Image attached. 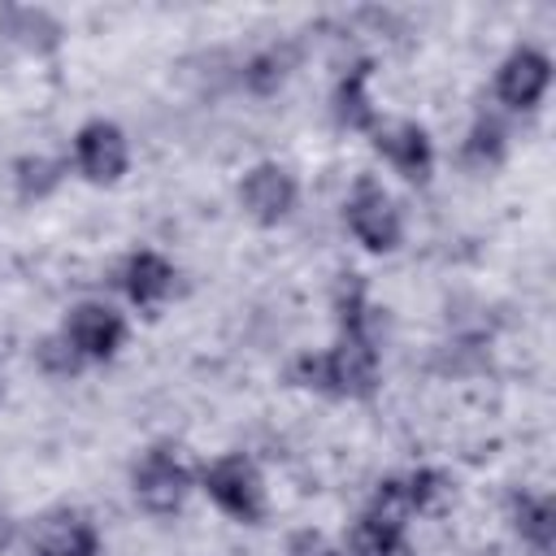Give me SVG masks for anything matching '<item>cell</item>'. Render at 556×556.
Masks as SVG:
<instances>
[{"label":"cell","mask_w":556,"mask_h":556,"mask_svg":"<svg viewBox=\"0 0 556 556\" xmlns=\"http://www.w3.org/2000/svg\"><path fill=\"white\" fill-rule=\"evenodd\" d=\"M287 382L326 400L369 404L382 391V348L374 334L339 330L321 352H295L287 365Z\"/></svg>","instance_id":"1"},{"label":"cell","mask_w":556,"mask_h":556,"mask_svg":"<svg viewBox=\"0 0 556 556\" xmlns=\"http://www.w3.org/2000/svg\"><path fill=\"white\" fill-rule=\"evenodd\" d=\"M195 486L208 495L217 513H226L239 526H261L269 517V486L261 465L248 452H222L208 465H200Z\"/></svg>","instance_id":"2"},{"label":"cell","mask_w":556,"mask_h":556,"mask_svg":"<svg viewBox=\"0 0 556 556\" xmlns=\"http://www.w3.org/2000/svg\"><path fill=\"white\" fill-rule=\"evenodd\" d=\"M343 226L374 256H387V252H395L404 243V213H400L395 195L374 174H356L352 178V187L343 195Z\"/></svg>","instance_id":"3"},{"label":"cell","mask_w":556,"mask_h":556,"mask_svg":"<svg viewBox=\"0 0 556 556\" xmlns=\"http://www.w3.org/2000/svg\"><path fill=\"white\" fill-rule=\"evenodd\" d=\"M195 491V469L169 443H152L130 465V495L148 517H174Z\"/></svg>","instance_id":"4"},{"label":"cell","mask_w":556,"mask_h":556,"mask_svg":"<svg viewBox=\"0 0 556 556\" xmlns=\"http://www.w3.org/2000/svg\"><path fill=\"white\" fill-rule=\"evenodd\" d=\"M70 165L91 187H117L130 174V139L113 117H87L70 139Z\"/></svg>","instance_id":"5"},{"label":"cell","mask_w":556,"mask_h":556,"mask_svg":"<svg viewBox=\"0 0 556 556\" xmlns=\"http://www.w3.org/2000/svg\"><path fill=\"white\" fill-rule=\"evenodd\" d=\"M56 330L70 339V348L83 356V365H109L130 339L126 313L109 300H78Z\"/></svg>","instance_id":"6"},{"label":"cell","mask_w":556,"mask_h":556,"mask_svg":"<svg viewBox=\"0 0 556 556\" xmlns=\"http://www.w3.org/2000/svg\"><path fill=\"white\" fill-rule=\"evenodd\" d=\"M30 556H104V539L100 526L74 508V504H52L43 513H35L22 530Z\"/></svg>","instance_id":"7"},{"label":"cell","mask_w":556,"mask_h":556,"mask_svg":"<svg viewBox=\"0 0 556 556\" xmlns=\"http://www.w3.org/2000/svg\"><path fill=\"white\" fill-rule=\"evenodd\" d=\"M235 200H239L248 222L282 226L295 213V204H300V178L282 161H256V165L243 169V178L235 187Z\"/></svg>","instance_id":"8"},{"label":"cell","mask_w":556,"mask_h":556,"mask_svg":"<svg viewBox=\"0 0 556 556\" xmlns=\"http://www.w3.org/2000/svg\"><path fill=\"white\" fill-rule=\"evenodd\" d=\"M552 87V56L534 43H517L500 65H495V78H491V91L500 100V109L508 113H530L543 104Z\"/></svg>","instance_id":"9"},{"label":"cell","mask_w":556,"mask_h":556,"mask_svg":"<svg viewBox=\"0 0 556 556\" xmlns=\"http://www.w3.org/2000/svg\"><path fill=\"white\" fill-rule=\"evenodd\" d=\"M369 143L404 182H417V187L430 182L439 156H434V139H430V130L421 122H413V117H391L387 122L382 117L378 130L369 135Z\"/></svg>","instance_id":"10"},{"label":"cell","mask_w":556,"mask_h":556,"mask_svg":"<svg viewBox=\"0 0 556 556\" xmlns=\"http://www.w3.org/2000/svg\"><path fill=\"white\" fill-rule=\"evenodd\" d=\"M117 287L130 308H139L143 317H156L178 291V265L156 248H135L117 269Z\"/></svg>","instance_id":"11"},{"label":"cell","mask_w":556,"mask_h":556,"mask_svg":"<svg viewBox=\"0 0 556 556\" xmlns=\"http://www.w3.org/2000/svg\"><path fill=\"white\" fill-rule=\"evenodd\" d=\"M369 78H374V61L361 56L352 61L339 78H334V91H330V117L339 130H352V135H374L382 113L374 104V91H369Z\"/></svg>","instance_id":"12"},{"label":"cell","mask_w":556,"mask_h":556,"mask_svg":"<svg viewBox=\"0 0 556 556\" xmlns=\"http://www.w3.org/2000/svg\"><path fill=\"white\" fill-rule=\"evenodd\" d=\"M0 39L26 56H56L65 43V22L43 4H0Z\"/></svg>","instance_id":"13"},{"label":"cell","mask_w":556,"mask_h":556,"mask_svg":"<svg viewBox=\"0 0 556 556\" xmlns=\"http://www.w3.org/2000/svg\"><path fill=\"white\" fill-rule=\"evenodd\" d=\"M504 517L513 526V534L521 539V547H530V556H552L556 547V500L547 491H513L504 504Z\"/></svg>","instance_id":"14"},{"label":"cell","mask_w":556,"mask_h":556,"mask_svg":"<svg viewBox=\"0 0 556 556\" xmlns=\"http://www.w3.org/2000/svg\"><path fill=\"white\" fill-rule=\"evenodd\" d=\"M295 70H300V43L278 39V43L256 48V52L239 65V83H243V91H248V96L269 100V96H278V91L291 83V74H295Z\"/></svg>","instance_id":"15"},{"label":"cell","mask_w":556,"mask_h":556,"mask_svg":"<svg viewBox=\"0 0 556 556\" xmlns=\"http://www.w3.org/2000/svg\"><path fill=\"white\" fill-rule=\"evenodd\" d=\"M343 552L348 556H413V539H408V526L382 521V517H374V513L361 508L348 521Z\"/></svg>","instance_id":"16"},{"label":"cell","mask_w":556,"mask_h":556,"mask_svg":"<svg viewBox=\"0 0 556 556\" xmlns=\"http://www.w3.org/2000/svg\"><path fill=\"white\" fill-rule=\"evenodd\" d=\"M70 174V161L61 156H48V152H22L13 165H9V178H13V191L22 204H43L61 191Z\"/></svg>","instance_id":"17"},{"label":"cell","mask_w":556,"mask_h":556,"mask_svg":"<svg viewBox=\"0 0 556 556\" xmlns=\"http://www.w3.org/2000/svg\"><path fill=\"white\" fill-rule=\"evenodd\" d=\"M508 156V126L500 117H473V126L465 130L460 139V165L465 169H478V174H491L500 169Z\"/></svg>","instance_id":"18"},{"label":"cell","mask_w":556,"mask_h":556,"mask_svg":"<svg viewBox=\"0 0 556 556\" xmlns=\"http://www.w3.org/2000/svg\"><path fill=\"white\" fill-rule=\"evenodd\" d=\"M330 308H334V326L339 330H361V334H374V304H369V291H365V278L361 274H339L334 282V295H330Z\"/></svg>","instance_id":"19"},{"label":"cell","mask_w":556,"mask_h":556,"mask_svg":"<svg viewBox=\"0 0 556 556\" xmlns=\"http://www.w3.org/2000/svg\"><path fill=\"white\" fill-rule=\"evenodd\" d=\"M30 361H35V369H39L43 378H56V382H70V378H78V374L87 369L83 356L70 348V339H65L61 330L39 334L35 348H30Z\"/></svg>","instance_id":"20"},{"label":"cell","mask_w":556,"mask_h":556,"mask_svg":"<svg viewBox=\"0 0 556 556\" xmlns=\"http://www.w3.org/2000/svg\"><path fill=\"white\" fill-rule=\"evenodd\" d=\"M404 491H408L413 517H426V513H439V504L452 495V478L434 465H417L404 473Z\"/></svg>","instance_id":"21"},{"label":"cell","mask_w":556,"mask_h":556,"mask_svg":"<svg viewBox=\"0 0 556 556\" xmlns=\"http://www.w3.org/2000/svg\"><path fill=\"white\" fill-rule=\"evenodd\" d=\"M365 513L382 517V521H400L408 526L413 521V508H408V491H404V473H387L374 482L369 500H365Z\"/></svg>","instance_id":"22"},{"label":"cell","mask_w":556,"mask_h":556,"mask_svg":"<svg viewBox=\"0 0 556 556\" xmlns=\"http://www.w3.org/2000/svg\"><path fill=\"white\" fill-rule=\"evenodd\" d=\"M22 530H26V521H17V517L0 504V552H9V547L22 539Z\"/></svg>","instance_id":"23"},{"label":"cell","mask_w":556,"mask_h":556,"mask_svg":"<svg viewBox=\"0 0 556 556\" xmlns=\"http://www.w3.org/2000/svg\"><path fill=\"white\" fill-rule=\"evenodd\" d=\"M313 556H348V552H343V543H326V539H321Z\"/></svg>","instance_id":"24"}]
</instances>
